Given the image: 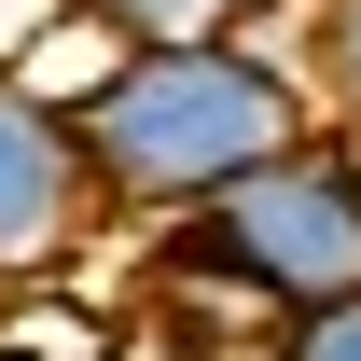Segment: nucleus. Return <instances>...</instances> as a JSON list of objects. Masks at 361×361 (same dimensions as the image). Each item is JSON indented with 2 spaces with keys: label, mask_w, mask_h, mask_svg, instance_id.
Masks as SVG:
<instances>
[{
  "label": "nucleus",
  "mask_w": 361,
  "mask_h": 361,
  "mask_svg": "<svg viewBox=\"0 0 361 361\" xmlns=\"http://www.w3.org/2000/svg\"><path fill=\"white\" fill-rule=\"evenodd\" d=\"M70 139H84V180L111 223H180L209 209L223 180H250L264 153L306 139V84L264 28L236 42H111L70 97Z\"/></svg>",
  "instance_id": "nucleus-1"
},
{
  "label": "nucleus",
  "mask_w": 361,
  "mask_h": 361,
  "mask_svg": "<svg viewBox=\"0 0 361 361\" xmlns=\"http://www.w3.org/2000/svg\"><path fill=\"white\" fill-rule=\"evenodd\" d=\"M334 292H361V153L319 126L292 153H264L250 180H223L209 209L153 223V306L292 319V306H334Z\"/></svg>",
  "instance_id": "nucleus-2"
},
{
  "label": "nucleus",
  "mask_w": 361,
  "mask_h": 361,
  "mask_svg": "<svg viewBox=\"0 0 361 361\" xmlns=\"http://www.w3.org/2000/svg\"><path fill=\"white\" fill-rule=\"evenodd\" d=\"M97 180H84V139L56 111L42 84H14L0 70V292H28V278H70L97 250Z\"/></svg>",
  "instance_id": "nucleus-3"
},
{
  "label": "nucleus",
  "mask_w": 361,
  "mask_h": 361,
  "mask_svg": "<svg viewBox=\"0 0 361 361\" xmlns=\"http://www.w3.org/2000/svg\"><path fill=\"white\" fill-rule=\"evenodd\" d=\"M292 84H306V126L361 153V0H292Z\"/></svg>",
  "instance_id": "nucleus-4"
},
{
  "label": "nucleus",
  "mask_w": 361,
  "mask_h": 361,
  "mask_svg": "<svg viewBox=\"0 0 361 361\" xmlns=\"http://www.w3.org/2000/svg\"><path fill=\"white\" fill-rule=\"evenodd\" d=\"M97 42H236V28H264L292 0H70Z\"/></svg>",
  "instance_id": "nucleus-5"
},
{
  "label": "nucleus",
  "mask_w": 361,
  "mask_h": 361,
  "mask_svg": "<svg viewBox=\"0 0 361 361\" xmlns=\"http://www.w3.org/2000/svg\"><path fill=\"white\" fill-rule=\"evenodd\" d=\"M264 361H361V292H334V306H292V319H264Z\"/></svg>",
  "instance_id": "nucleus-6"
},
{
  "label": "nucleus",
  "mask_w": 361,
  "mask_h": 361,
  "mask_svg": "<svg viewBox=\"0 0 361 361\" xmlns=\"http://www.w3.org/2000/svg\"><path fill=\"white\" fill-rule=\"evenodd\" d=\"M0 361H42V348H0Z\"/></svg>",
  "instance_id": "nucleus-7"
}]
</instances>
